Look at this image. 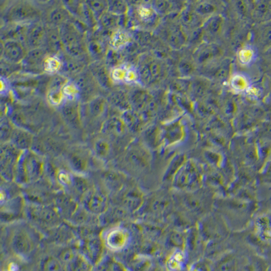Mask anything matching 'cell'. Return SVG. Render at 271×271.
Masks as SVG:
<instances>
[{
	"label": "cell",
	"mask_w": 271,
	"mask_h": 271,
	"mask_svg": "<svg viewBox=\"0 0 271 271\" xmlns=\"http://www.w3.org/2000/svg\"><path fill=\"white\" fill-rule=\"evenodd\" d=\"M44 11L39 4L30 1L13 2L2 13L5 24L29 25L43 21Z\"/></svg>",
	"instance_id": "1"
},
{
	"label": "cell",
	"mask_w": 271,
	"mask_h": 271,
	"mask_svg": "<svg viewBox=\"0 0 271 271\" xmlns=\"http://www.w3.org/2000/svg\"><path fill=\"white\" fill-rule=\"evenodd\" d=\"M59 29L63 52L69 56L84 60L87 63L86 57L90 58L86 45L87 33L82 32L71 20L61 25Z\"/></svg>",
	"instance_id": "2"
},
{
	"label": "cell",
	"mask_w": 271,
	"mask_h": 271,
	"mask_svg": "<svg viewBox=\"0 0 271 271\" xmlns=\"http://www.w3.org/2000/svg\"><path fill=\"white\" fill-rule=\"evenodd\" d=\"M139 83L150 86L160 81L164 75V69L158 60L150 56H143L136 66Z\"/></svg>",
	"instance_id": "3"
},
{
	"label": "cell",
	"mask_w": 271,
	"mask_h": 271,
	"mask_svg": "<svg viewBox=\"0 0 271 271\" xmlns=\"http://www.w3.org/2000/svg\"><path fill=\"white\" fill-rule=\"evenodd\" d=\"M128 94L131 109L140 114L144 120L151 118L156 111V105L149 92L137 88Z\"/></svg>",
	"instance_id": "4"
},
{
	"label": "cell",
	"mask_w": 271,
	"mask_h": 271,
	"mask_svg": "<svg viewBox=\"0 0 271 271\" xmlns=\"http://www.w3.org/2000/svg\"><path fill=\"white\" fill-rule=\"evenodd\" d=\"M72 81L79 91L80 101L83 102V103H88L90 100L100 96L97 92L101 87L94 80L88 66L83 72L73 78Z\"/></svg>",
	"instance_id": "5"
},
{
	"label": "cell",
	"mask_w": 271,
	"mask_h": 271,
	"mask_svg": "<svg viewBox=\"0 0 271 271\" xmlns=\"http://www.w3.org/2000/svg\"><path fill=\"white\" fill-rule=\"evenodd\" d=\"M27 50L22 42L15 40L2 41V59L13 64H21Z\"/></svg>",
	"instance_id": "6"
},
{
	"label": "cell",
	"mask_w": 271,
	"mask_h": 271,
	"mask_svg": "<svg viewBox=\"0 0 271 271\" xmlns=\"http://www.w3.org/2000/svg\"><path fill=\"white\" fill-rule=\"evenodd\" d=\"M47 25L42 21L31 23L27 27L25 46L27 50L43 48L46 40Z\"/></svg>",
	"instance_id": "7"
},
{
	"label": "cell",
	"mask_w": 271,
	"mask_h": 271,
	"mask_svg": "<svg viewBox=\"0 0 271 271\" xmlns=\"http://www.w3.org/2000/svg\"><path fill=\"white\" fill-rule=\"evenodd\" d=\"M93 33V32H92ZM86 45L90 59L92 61L104 60L109 46L106 44L105 38L101 33L86 34Z\"/></svg>",
	"instance_id": "8"
},
{
	"label": "cell",
	"mask_w": 271,
	"mask_h": 271,
	"mask_svg": "<svg viewBox=\"0 0 271 271\" xmlns=\"http://www.w3.org/2000/svg\"><path fill=\"white\" fill-rule=\"evenodd\" d=\"M50 53L44 47L27 51L21 65L23 70L28 72H44V64Z\"/></svg>",
	"instance_id": "9"
},
{
	"label": "cell",
	"mask_w": 271,
	"mask_h": 271,
	"mask_svg": "<svg viewBox=\"0 0 271 271\" xmlns=\"http://www.w3.org/2000/svg\"><path fill=\"white\" fill-rule=\"evenodd\" d=\"M59 111L62 118L69 124L74 127L81 125V105L78 100L64 99L59 107Z\"/></svg>",
	"instance_id": "10"
},
{
	"label": "cell",
	"mask_w": 271,
	"mask_h": 271,
	"mask_svg": "<svg viewBox=\"0 0 271 271\" xmlns=\"http://www.w3.org/2000/svg\"><path fill=\"white\" fill-rule=\"evenodd\" d=\"M87 66L100 87L109 91L113 90L114 83L111 79V73L104 60L90 62Z\"/></svg>",
	"instance_id": "11"
},
{
	"label": "cell",
	"mask_w": 271,
	"mask_h": 271,
	"mask_svg": "<svg viewBox=\"0 0 271 271\" xmlns=\"http://www.w3.org/2000/svg\"><path fill=\"white\" fill-rule=\"evenodd\" d=\"M72 17V15L63 4L60 3V5L52 6L45 12L43 17L45 20L43 22L48 26L60 27L70 21Z\"/></svg>",
	"instance_id": "12"
},
{
	"label": "cell",
	"mask_w": 271,
	"mask_h": 271,
	"mask_svg": "<svg viewBox=\"0 0 271 271\" xmlns=\"http://www.w3.org/2000/svg\"><path fill=\"white\" fill-rule=\"evenodd\" d=\"M57 55H58L60 61H61V67H60L58 74L63 75L66 78H68L69 76L74 78L83 72L87 67L86 65H88L84 60L69 56L64 52Z\"/></svg>",
	"instance_id": "13"
},
{
	"label": "cell",
	"mask_w": 271,
	"mask_h": 271,
	"mask_svg": "<svg viewBox=\"0 0 271 271\" xmlns=\"http://www.w3.org/2000/svg\"><path fill=\"white\" fill-rule=\"evenodd\" d=\"M109 106L107 98L98 96L86 103V113L94 120L103 119L107 115Z\"/></svg>",
	"instance_id": "14"
},
{
	"label": "cell",
	"mask_w": 271,
	"mask_h": 271,
	"mask_svg": "<svg viewBox=\"0 0 271 271\" xmlns=\"http://www.w3.org/2000/svg\"><path fill=\"white\" fill-rule=\"evenodd\" d=\"M44 48L50 54H59L63 52L59 27L47 25L46 44Z\"/></svg>",
	"instance_id": "15"
},
{
	"label": "cell",
	"mask_w": 271,
	"mask_h": 271,
	"mask_svg": "<svg viewBox=\"0 0 271 271\" xmlns=\"http://www.w3.org/2000/svg\"><path fill=\"white\" fill-rule=\"evenodd\" d=\"M109 105L121 113L131 109L128 92L121 89L112 90L107 96Z\"/></svg>",
	"instance_id": "16"
},
{
	"label": "cell",
	"mask_w": 271,
	"mask_h": 271,
	"mask_svg": "<svg viewBox=\"0 0 271 271\" xmlns=\"http://www.w3.org/2000/svg\"><path fill=\"white\" fill-rule=\"evenodd\" d=\"M125 15L118 16L114 15L109 12H106L105 14L98 21V25L102 31H114L121 28V26L124 25Z\"/></svg>",
	"instance_id": "17"
},
{
	"label": "cell",
	"mask_w": 271,
	"mask_h": 271,
	"mask_svg": "<svg viewBox=\"0 0 271 271\" xmlns=\"http://www.w3.org/2000/svg\"><path fill=\"white\" fill-rule=\"evenodd\" d=\"M132 40L130 33L123 29H119L114 31L110 37L109 46L114 50H124L130 44Z\"/></svg>",
	"instance_id": "18"
},
{
	"label": "cell",
	"mask_w": 271,
	"mask_h": 271,
	"mask_svg": "<svg viewBox=\"0 0 271 271\" xmlns=\"http://www.w3.org/2000/svg\"><path fill=\"white\" fill-rule=\"evenodd\" d=\"M124 123L120 116H111L104 120L102 129L106 132L120 134L125 128Z\"/></svg>",
	"instance_id": "19"
},
{
	"label": "cell",
	"mask_w": 271,
	"mask_h": 271,
	"mask_svg": "<svg viewBox=\"0 0 271 271\" xmlns=\"http://www.w3.org/2000/svg\"><path fill=\"white\" fill-rule=\"evenodd\" d=\"M120 117L125 127L131 130H137L142 125L143 121H145L140 114L131 109L121 113Z\"/></svg>",
	"instance_id": "20"
},
{
	"label": "cell",
	"mask_w": 271,
	"mask_h": 271,
	"mask_svg": "<svg viewBox=\"0 0 271 271\" xmlns=\"http://www.w3.org/2000/svg\"><path fill=\"white\" fill-rule=\"evenodd\" d=\"M104 62L110 71L123 64V56L120 51L114 50L111 48L108 49Z\"/></svg>",
	"instance_id": "21"
},
{
	"label": "cell",
	"mask_w": 271,
	"mask_h": 271,
	"mask_svg": "<svg viewBox=\"0 0 271 271\" xmlns=\"http://www.w3.org/2000/svg\"><path fill=\"white\" fill-rule=\"evenodd\" d=\"M137 15L141 21L146 24L150 25L156 21L157 12L152 6L141 5L137 7Z\"/></svg>",
	"instance_id": "22"
},
{
	"label": "cell",
	"mask_w": 271,
	"mask_h": 271,
	"mask_svg": "<svg viewBox=\"0 0 271 271\" xmlns=\"http://www.w3.org/2000/svg\"><path fill=\"white\" fill-rule=\"evenodd\" d=\"M231 86L234 91L237 92H244L248 91L250 86L246 77L242 74H235L232 77Z\"/></svg>",
	"instance_id": "23"
},
{
	"label": "cell",
	"mask_w": 271,
	"mask_h": 271,
	"mask_svg": "<svg viewBox=\"0 0 271 271\" xmlns=\"http://www.w3.org/2000/svg\"><path fill=\"white\" fill-rule=\"evenodd\" d=\"M69 78L60 74L53 75L49 80L47 91H58L63 90L64 86L69 82Z\"/></svg>",
	"instance_id": "24"
},
{
	"label": "cell",
	"mask_w": 271,
	"mask_h": 271,
	"mask_svg": "<svg viewBox=\"0 0 271 271\" xmlns=\"http://www.w3.org/2000/svg\"><path fill=\"white\" fill-rule=\"evenodd\" d=\"M88 7L91 10L94 14V17L96 21L99 20L102 17L107 11V1H101V0H91V1H86Z\"/></svg>",
	"instance_id": "25"
},
{
	"label": "cell",
	"mask_w": 271,
	"mask_h": 271,
	"mask_svg": "<svg viewBox=\"0 0 271 271\" xmlns=\"http://www.w3.org/2000/svg\"><path fill=\"white\" fill-rule=\"evenodd\" d=\"M107 11L116 15H126L128 12V5L126 2L121 0L107 1Z\"/></svg>",
	"instance_id": "26"
},
{
	"label": "cell",
	"mask_w": 271,
	"mask_h": 271,
	"mask_svg": "<svg viewBox=\"0 0 271 271\" xmlns=\"http://www.w3.org/2000/svg\"><path fill=\"white\" fill-rule=\"evenodd\" d=\"M108 244L112 249H119L123 246L126 241L125 233L123 231L117 230L110 233L108 237Z\"/></svg>",
	"instance_id": "27"
},
{
	"label": "cell",
	"mask_w": 271,
	"mask_h": 271,
	"mask_svg": "<svg viewBox=\"0 0 271 271\" xmlns=\"http://www.w3.org/2000/svg\"><path fill=\"white\" fill-rule=\"evenodd\" d=\"M61 67V61L58 55L50 54L44 64V72L53 75L58 74Z\"/></svg>",
	"instance_id": "28"
},
{
	"label": "cell",
	"mask_w": 271,
	"mask_h": 271,
	"mask_svg": "<svg viewBox=\"0 0 271 271\" xmlns=\"http://www.w3.org/2000/svg\"><path fill=\"white\" fill-rule=\"evenodd\" d=\"M256 56V50L251 47L241 49L238 54L239 62L243 65H249L254 62Z\"/></svg>",
	"instance_id": "29"
},
{
	"label": "cell",
	"mask_w": 271,
	"mask_h": 271,
	"mask_svg": "<svg viewBox=\"0 0 271 271\" xmlns=\"http://www.w3.org/2000/svg\"><path fill=\"white\" fill-rule=\"evenodd\" d=\"M22 65L21 64H13L11 62L7 61V60L2 59L1 58V76L2 78L7 79L14 74L22 71Z\"/></svg>",
	"instance_id": "30"
},
{
	"label": "cell",
	"mask_w": 271,
	"mask_h": 271,
	"mask_svg": "<svg viewBox=\"0 0 271 271\" xmlns=\"http://www.w3.org/2000/svg\"><path fill=\"white\" fill-rule=\"evenodd\" d=\"M13 137L15 141L20 145H28L30 142V135L28 132L20 129H13Z\"/></svg>",
	"instance_id": "31"
},
{
	"label": "cell",
	"mask_w": 271,
	"mask_h": 271,
	"mask_svg": "<svg viewBox=\"0 0 271 271\" xmlns=\"http://www.w3.org/2000/svg\"><path fill=\"white\" fill-rule=\"evenodd\" d=\"M221 21L219 17L210 19L206 23V29L211 33H217L221 27Z\"/></svg>",
	"instance_id": "32"
},
{
	"label": "cell",
	"mask_w": 271,
	"mask_h": 271,
	"mask_svg": "<svg viewBox=\"0 0 271 271\" xmlns=\"http://www.w3.org/2000/svg\"><path fill=\"white\" fill-rule=\"evenodd\" d=\"M261 40L263 44L266 46L271 45V25H267L262 29L261 33Z\"/></svg>",
	"instance_id": "33"
},
{
	"label": "cell",
	"mask_w": 271,
	"mask_h": 271,
	"mask_svg": "<svg viewBox=\"0 0 271 271\" xmlns=\"http://www.w3.org/2000/svg\"><path fill=\"white\" fill-rule=\"evenodd\" d=\"M214 8L212 7L211 5H201L199 7V13L201 14H205L208 13H211L213 11Z\"/></svg>",
	"instance_id": "34"
}]
</instances>
